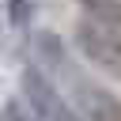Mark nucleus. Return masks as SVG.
<instances>
[{
    "mask_svg": "<svg viewBox=\"0 0 121 121\" xmlns=\"http://www.w3.org/2000/svg\"><path fill=\"white\" fill-rule=\"evenodd\" d=\"M72 42L87 64H95L102 76L121 79V30L117 26H106L91 15H83L72 30Z\"/></svg>",
    "mask_w": 121,
    "mask_h": 121,
    "instance_id": "1",
    "label": "nucleus"
},
{
    "mask_svg": "<svg viewBox=\"0 0 121 121\" xmlns=\"http://www.w3.org/2000/svg\"><path fill=\"white\" fill-rule=\"evenodd\" d=\"M19 83H23V102L34 110L38 121H83L76 113V106L57 91L53 76H45L38 64H26L23 76H19Z\"/></svg>",
    "mask_w": 121,
    "mask_h": 121,
    "instance_id": "2",
    "label": "nucleus"
},
{
    "mask_svg": "<svg viewBox=\"0 0 121 121\" xmlns=\"http://www.w3.org/2000/svg\"><path fill=\"white\" fill-rule=\"evenodd\" d=\"M57 79L68 83V91H72V106H76V113H79L83 121H121V98H117L110 87L95 83L91 76L76 72V64H68Z\"/></svg>",
    "mask_w": 121,
    "mask_h": 121,
    "instance_id": "3",
    "label": "nucleus"
},
{
    "mask_svg": "<svg viewBox=\"0 0 121 121\" xmlns=\"http://www.w3.org/2000/svg\"><path fill=\"white\" fill-rule=\"evenodd\" d=\"M34 57H38V68H42L45 76H53V79L72 64L64 42H60L53 30H38V34H34Z\"/></svg>",
    "mask_w": 121,
    "mask_h": 121,
    "instance_id": "4",
    "label": "nucleus"
},
{
    "mask_svg": "<svg viewBox=\"0 0 121 121\" xmlns=\"http://www.w3.org/2000/svg\"><path fill=\"white\" fill-rule=\"evenodd\" d=\"M76 4L83 8V15H91V19L121 30V0H76Z\"/></svg>",
    "mask_w": 121,
    "mask_h": 121,
    "instance_id": "5",
    "label": "nucleus"
},
{
    "mask_svg": "<svg viewBox=\"0 0 121 121\" xmlns=\"http://www.w3.org/2000/svg\"><path fill=\"white\" fill-rule=\"evenodd\" d=\"M0 121H38V117H34V110L23 98H8L4 110H0Z\"/></svg>",
    "mask_w": 121,
    "mask_h": 121,
    "instance_id": "6",
    "label": "nucleus"
},
{
    "mask_svg": "<svg viewBox=\"0 0 121 121\" xmlns=\"http://www.w3.org/2000/svg\"><path fill=\"white\" fill-rule=\"evenodd\" d=\"M8 15H11V26H23V23L30 19V0H11Z\"/></svg>",
    "mask_w": 121,
    "mask_h": 121,
    "instance_id": "7",
    "label": "nucleus"
}]
</instances>
